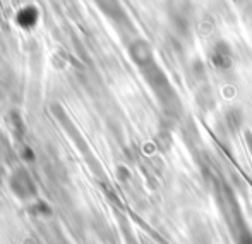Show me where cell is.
Returning <instances> with one entry per match:
<instances>
[{"label": "cell", "instance_id": "1", "mask_svg": "<svg viewBox=\"0 0 252 244\" xmlns=\"http://www.w3.org/2000/svg\"><path fill=\"white\" fill-rule=\"evenodd\" d=\"M213 62L220 67H226L230 64V59H232V54H230L228 45L223 40H220L218 43L213 45Z\"/></svg>", "mask_w": 252, "mask_h": 244}]
</instances>
